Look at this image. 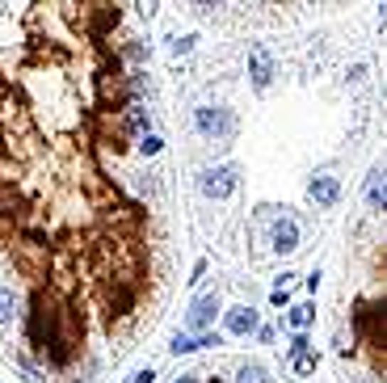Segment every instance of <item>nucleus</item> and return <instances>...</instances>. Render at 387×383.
<instances>
[{
    "instance_id": "9b49d317",
    "label": "nucleus",
    "mask_w": 387,
    "mask_h": 383,
    "mask_svg": "<svg viewBox=\"0 0 387 383\" xmlns=\"http://www.w3.org/2000/svg\"><path fill=\"white\" fill-rule=\"evenodd\" d=\"M312 320H316V308H312V303H295V308L287 312V325L295 329V333H303Z\"/></svg>"
},
{
    "instance_id": "ddd939ff",
    "label": "nucleus",
    "mask_w": 387,
    "mask_h": 383,
    "mask_svg": "<svg viewBox=\"0 0 387 383\" xmlns=\"http://www.w3.org/2000/svg\"><path fill=\"white\" fill-rule=\"evenodd\" d=\"M13 316H17V295L0 287V325H13Z\"/></svg>"
},
{
    "instance_id": "0eeeda50",
    "label": "nucleus",
    "mask_w": 387,
    "mask_h": 383,
    "mask_svg": "<svg viewBox=\"0 0 387 383\" xmlns=\"http://www.w3.org/2000/svg\"><path fill=\"white\" fill-rule=\"evenodd\" d=\"M223 329H228L232 337L257 333V308H248V303H240V308H228V320H223Z\"/></svg>"
},
{
    "instance_id": "1a4fd4ad",
    "label": "nucleus",
    "mask_w": 387,
    "mask_h": 383,
    "mask_svg": "<svg viewBox=\"0 0 387 383\" xmlns=\"http://www.w3.org/2000/svg\"><path fill=\"white\" fill-rule=\"evenodd\" d=\"M383 202H387L383 169H371V177H366V206H371V211H383Z\"/></svg>"
},
{
    "instance_id": "dca6fc26",
    "label": "nucleus",
    "mask_w": 387,
    "mask_h": 383,
    "mask_svg": "<svg viewBox=\"0 0 387 383\" xmlns=\"http://www.w3.org/2000/svg\"><path fill=\"white\" fill-rule=\"evenodd\" d=\"M299 354H312V337H307V333L290 337V358H299Z\"/></svg>"
},
{
    "instance_id": "423d86ee",
    "label": "nucleus",
    "mask_w": 387,
    "mask_h": 383,
    "mask_svg": "<svg viewBox=\"0 0 387 383\" xmlns=\"http://www.w3.org/2000/svg\"><path fill=\"white\" fill-rule=\"evenodd\" d=\"M307 194H312L316 206H337L341 202V182L333 177V173H316V177L307 182Z\"/></svg>"
},
{
    "instance_id": "2eb2a0df",
    "label": "nucleus",
    "mask_w": 387,
    "mask_h": 383,
    "mask_svg": "<svg viewBox=\"0 0 387 383\" xmlns=\"http://www.w3.org/2000/svg\"><path fill=\"white\" fill-rule=\"evenodd\" d=\"M160 147H164V140H160L156 131H147V135H139V152H144V156H156Z\"/></svg>"
},
{
    "instance_id": "6e6552de",
    "label": "nucleus",
    "mask_w": 387,
    "mask_h": 383,
    "mask_svg": "<svg viewBox=\"0 0 387 383\" xmlns=\"http://www.w3.org/2000/svg\"><path fill=\"white\" fill-rule=\"evenodd\" d=\"M206 345H219V337L215 333H177L169 341V354H194V350H206Z\"/></svg>"
},
{
    "instance_id": "5701e85b",
    "label": "nucleus",
    "mask_w": 387,
    "mask_h": 383,
    "mask_svg": "<svg viewBox=\"0 0 387 383\" xmlns=\"http://www.w3.org/2000/svg\"><path fill=\"white\" fill-rule=\"evenodd\" d=\"M177 383H198V379H194V375H181V379H177Z\"/></svg>"
},
{
    "instance_id": "412c9836",
    "label": "nucleus",
    "mask_w": 387,
    "mask_h": 383,
    "mask_svg": "<svg viewBox=\"0 0 387 383\" xmlns=\"http://www.w3.org/2000/svg\"><path fill=\"white\" fill-rule=\"evenodd\" d=\"M303 283H307V290H320V270H312V274H307Z\"/></svg>"
},
{
    "instance_id": "39448f33",
    "label": "nucleus",
    "mask_w": 387,
    "mask_h": 383,
    "mask_svg": "<svg viewBox=\"0 0 387 383\" xmlns=\"http://www.w3.org/2000/svg\"><path fill=\"white\" fill-rule=\"evenodd\" d=\"M270 244H274L278 257H290V253L299 248V224H295L290 215H278V219L270 224Z\"/></svg>"
},
{
    "instance_id": "4468645a",
    "label": "nucleus",
    "mask_w": 387,
    "mask_h": 383,
    "mask_svg": "<svg viewBox=\"0 0 387 383\" xmlns=\"http://www.w3.org/2000/svg\"><path fill=\"white\" fill-rule=\"evenodd\" d=\"M290 371H295L299 379H307V375H316V354H299V358H290Z\"/></svg>"
},
{
    "instance_id": "9d476101",
    "label": "nucleus",
    "mask_w": 387,
    "mask_h": 383,
    "mask_svg": "<svg viewBox=\"0 0 387 383\" xmlns=\"http://www.w3.org/2000/svg\"><path fill=\"white\" fill-rule=\"evenodd\" d=\"M127 127H131L135 135H147V131H152V114H147V105H139V101L127 105Z\"/></svg>"
},
{
    "instance_id": "a211bd4d",
    "label": "nucleus",
    "mask_w": 387,
    "mask_h": 383,
    "mask_svg": "<svg viewBox=\"0 0 387 383\" xmlns=\"http://www.w3.org/2000/svg\"><path fill=\"white\" fill-rule=\"evenodd\" d=\"M270 303H274V308H287V303H290V290H274V295H270Z\"/></svg>"
},
{
    "instance_id": "f8f14e48",
    "label": "nucleus",
    "mask_w": 387,
    "mask_h": 383,
    "mask_svg": "<svg viewBox=\"0 0 387 383\" xmlns=\"http://www.w3.org/2000/svg\"><path fill=\"white\" fill-rule=\"evenodd\" d=\"M236 383H270V375H265V367H261V362H240Z\"/></svg>"
},
{
    "instance_id": "f3484780",
    "label": "nucleus",
    "mask_w": 387,
    "mask_h": 383,
    "mask_svg": "<svg viewBox=\"0 0 387 383\" xmlns=\"http://www.w3.org/2000/svg\"><path fill=\"white\" fill-rule=\"evenodd\" d=\"M169 51H173V55H186V51H194V34H186V38H173V43H169Z\"/></svg>"
},
{
    "instance_id": "6ab92c4d",
    "label": "nucleus",
    "mask_w": 387,
    "mask_h": 383,
    "mask_svg": "<svg viewBox=\"0 0 387 383\" xmlns=\"http://www.w3.org/2000/svg\"><path fill=\"white\" fill-rule=\"evenodd\" d=\"M274 337H278V333H274V329H270V325H257V341H265V345H270V341H274Z\"/></svg>"
},
{
    "instance_id": "20e7f679",
    "label": "nucleus",
    "mask_w": 387,
    "mask_h": 383,
    "mask_svg": "<svg viewBox=\"0 0 387 383\" xmlns=\"http://www.w3.org/2000/svg\"><path fill=\"white\" fill-rule=\"evenodd\" d=\"M274 72H278L274 68V55L257 43V47L248 51V80H253V89H270L274 85Z\"/></svg>"
},
{
    "instance_id": "4be33fe9",
    "label": "nucleus",
    "mask_w": 387,
    "mask_h": 383,
    "mask_svg": "<svg viewBox=\"0 0 387 383\" xmlns=\"http://www.w3.org/2000/svg\"><path fill=\"white\" fill-rule=\"evenodd\" d=\"M135 383H156V371H139V375H135Z\"/></svg>"
},
{
    "instance_id": "f03ea898",
    "label": "nucleus",
    "mask_w": 387,
    "mask_h": 383,
    "mask_svg": "<svg viewBox=\"0 0 387 383\" xmlns=\"http://www.w3.org/2000/svg\"><path fill=\"white\" fill-rule=\"evenodd\" d=\"M194 122H198V131H202L206 140H228V135L236 131V118H232L223 105H198Z\"/></svg>"
},
{
    "instance_id": "aec40b11",
    "label": "nucleus",
    "mask_w": 387,
    "mask_h": 383,
    "mask_svg": "<svg viewBox=\"0 0 387 383\" xmlns=\"http://www.w3.org/2000/svg\"><path fill=\"white\" fill-rule=\"evenodd\" d=\"M362 76H366V63H354V68H349V80H354V85H358V80H362Z\"/></svg>"
},
{
    "instance_id": "f257e3e1",
    "label": "nucleus",
    "mask_w": 387,
    "mask_h": 383,
    "mask_svg": "<svg viewBox=\"0 0 387 383\" xmlns=\"http://www.w3.org/2000/svg\"><path fill=\"white\" fill-rule=\"evenodd\" d=\"M236 186H240V169L236 164H211V169H202L198 173V190L206 194V198H232L236 194Z\"/></svg>"
},
{
    "instance_id": "7ed1b4c3",
    "label": "nucleus",
    "mask_w": 387,
    "mask_h": 383,
    "mask_svg": "<svg viewBox=\"0 0 387 383\" xmlns=\"http://www.w3.org/2000/svg\"><path fill=\"white\" fill-rule=\"evenodd\" d=\"M219 308H223V303H219V295H215V290H211V295H198V299H194V308L186 312V329H190V333H211V325H215Z\"/></svg>"
}]
</instances>
